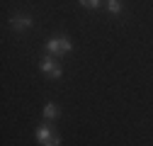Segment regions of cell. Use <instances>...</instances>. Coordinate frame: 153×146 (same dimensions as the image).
Returning <instances> with one entry per match:
<instances>
[{
  "mask_svg": "<svg viewBox=\"0 0 153 146\" xmlns=\"http://www.w3.org/2000/svg\"><path fill=\"white\" fill-rule=\"evenodd\" d=\"M34 136H36V141H39L42 146H59V144H61V139L56 136L53 129H51V127H46V124L39 127V129L34 132Z\"/></svg>",
  "mask_w": 153,
  "mask_h": 146,
  "instance_id": "6da1fadb",
  "label": "cell"
},
{
  "mask_svg": "<svg viewBox=\"0 0 153 146\" xmlns=\"http://www.w3.org/2000/svg\"><path fill=\"white\" fill-rule=\"evenodd\" d=\"M71 49H73V44H71L68 36H56V39L46 42V51L51 54V56H53V54H68Z\"/></svg>",
  "mask_w": 153,
  "mask_h": 146,
  "instance_id": "7a4b0ae2",
  "label": "cell"
},
{
  "mask_svg": "<svg viewBox=\"0 0 153 146\" xmlns=\"http://www.w3.org/2000/svg\"><path fill=\"white\" fill-rule=\"evenodd\" d=\"M42 71L46 73V78H53V80L63 76V68L59 66V61H53V56H46L42 61Z\"/></svg>",
  "mask_w": 153,
  "mask_h": 146,
  "instance_id": "3957f363",
  "label": "cell"
},
{
  "mask_svg": "<svg viewBox=\"0 0 153 146\" xmlns=\"http://www.w3.org/2000/svg\"><path fill=\"white\" fill-rule=\"evenodd\" d=\"M10 25H12L15 32H22V29L32 27L34 22H32V17H27V15H12V17H10Z\"/></svg>",
  "mask_w": 153,
  "mask_h": 146,
  "instance_id": "277c9868",
  "label": "cell"
},
{
  "mask_svg": "<svg viewBox=\"0 0 153 146\" xmlns=\"http://www.w3.org/2000/svg\"><path fill=\"white\" fill-rule=\"evenodd\" d=\"M59 115H61L59 105H56V102H46V107H44V119H59Z\"/></svg>",
  "mask_w": 153,
  "mask_h": 146,
  "instance_id": "5b68a950",
  "label": "cell"
},
{
  "mask_svg": "<svg viewBox=\"0 0 153 146\" xmlns=\"http://www.w3.org/2000/svg\"><path fill=\"white\" fill-rule=\"evenodd\" d=\"M107 7H109V15H119L122 12V0H107Z\"/></svg>",
  "mask_w": 153,
  "mask_h": 146,
  "instance_id": "8992f818",
  "label": "cell"
},
{
  "mask_svg": "<svg viewBox=\"0 0 153 146\" xmlns=\"http://www.w3.org/2000/svg\"><path fill=\"white\" fill-rule=\"evenodd\" d=\"M80 5H83V7H88V10H95V7L100 5V0H80Z\"/></svg>",
  "mask_w": 153,
  "mask_h": 146,
  "instance_id": "52a82bcc",
  "label": "cell"
}]
</instances>
